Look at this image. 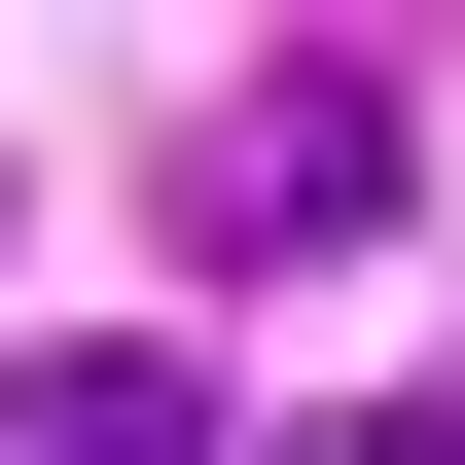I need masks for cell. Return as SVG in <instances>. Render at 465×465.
<instances>
[{
	"label": "cell",
	"instance_id": "6da1fadb",
	"mask_svg": "<svg viewBox=\"0 0 465 465\" xmlns=\"http://www.w3.org/2000/svg\"><path fill=\"white\" fill-rule=\"evenodd\" d=\"M394 179H430V108H394V72H251V108L179 143V215H215V251H358Z\"/></svg>",
	"mask_w": 465,
	"mask_h": 465
},
{
	"label": "cell",
	"instance_id": "7a4b0ae2",
	"mask_svg": "<svg viewBox=\"0 0 465 465\" xmlns=\"http://www.w3.org/2000/svg\"><path fill=\"white\" fill-rule=\"evenodd\" d=\"M0 465H215V358H36Z\"/></svg>",
	"mask_w": 465,
	"mask_h": 465
},
{
	"label": "cell",
	"instance_id": "3957f363",
	"mask_svg": "<svg viewBox=\"0 0 465 465\" xmlns=\"http://www.w3.org/2000/svg\"><path fill=\"white\" fill-rule=\"evenodd\" d=\"M322 465H465V394H394V430H322Z\"/></svg>",
	"mask_w": 465,
	"mask_h": 465
}]
</instances>
